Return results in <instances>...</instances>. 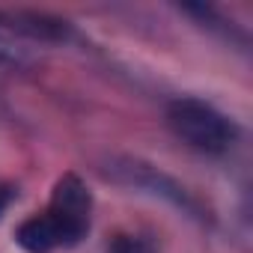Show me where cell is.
<instances>
[{
    "label": "cell",
    "instance_id": "cell-1",
    "mask_svg": "<svg viewBox=\"0 0 253 253\" xmlns=\"http://www.w3.org/2000/svg\"><path fill=\"white\" fill-rule=\"evenodd\" d=\"M167 122L173 134L197 152L223 155L238 140V125L203 98H176L167 107Z\"/></svg>",
    "mask_w": 253,
    "mask_h": 253
},
{
    "label": "cell",
    "instance_id": "cell-2",
    "mask_svg": "<svg viewBox=\"0 0 253 253\" xmlns=\"http://www.w3.org/2000/svg\"><path fill=\"white\" fill-rule=\"evenodd\" d=\"M104 176L122 188H131L137 194H149L155 200H164L188 214H200V203L188 194V188L149 161H140L131 155H113L104 161Z\"/></svg>",
    "mask_w": 253,
    "mask_h": 253
},
{
    "label": "cell",
    "instance_id": "cell-3",
    "mask_svg": "<svg viewBox=\"0 0 253 253\" xmlns=\"http://www.w3.org/2000/svg\"><path fill=\"white\" fill-rule=\"evenodd\" d=\"M45 214L63 232L66 247H75V244H81L86 238V232H89V214H92V194L81 182V176L66 173L54 185V194H51V203H48Z\"/></svg>",
    "mask_w": 253,
    "mask_h": 253
},
{
    "label": "cell",
    "instance_id": "cell-4",
    "mask_svg": "<svg viewBox=\"0 0 253 253\" xmlns=\"http://www.w3.org/2000/svg\"><path fill=\"white\" fill-rule=\"evenodd\" d=\"M15 241H18V247L27 250V253H54V250L66 247L63 232L57 229V223H54L48 214L27 217V220L15 229Z\"/></svg>",
    "mask_w": 253,
    "mask_h": 253
},
{
    "label": "cell",
    "instance_id": "cell-5",
    "mask_svg": "<svg viewBox=\"0 0 253 253\" xmlns=\"http://www.w3.org/2000/svg\"><path fill=\"white\" fill-rule=\"evenodd\" d=\"M36 66V54L6 36H0V78H12L21 72H30Z\"/></svg>",
    "mask_w": 253,
    "mask_h": 253
},
{
    "label": "cell",
    "instance_id": "cell-6",
    "mask_svg": "<svg viewBox=\"0 0 253 253\" xmlns=\"http://www.w3.org/2000/svg\"><path fill=\"white\" fill-rule=\"evenodd\" d=\"M107 253H158V247L152 238H143V235H119Z\"/></svg>",
    "mask_w": 253,
    "mask_h": 253
},
{
    "label": "cell",
    "instance_id": "cell-7",
    "mask_svg": "<svg viewBox=\"0 0 253 253\" xmlns=\"http://www.w3.org/2000/svg\"><path fill=\"white\" fill-rule=\"evenodd\" d=\"M3 33L12 36V9H0V36Z\"/></svg>",
    "mask_w": 253,
    "mask_h": 253
},
{
    "label": "cell",
    "instance_id": "cell-8",
    "mask_svg": "<svg viewBox=\"0 0 253 253\" xmlns=\"http://www.w3.org/2000/svg\"><path fill=\"white\" fill-rule=\"evenodd\" d=\"M12 197H15V191H12V188H0V214H3V211L9 209Z\"/></svg>",
    "mask_w": 253,
    "mask_h": 253
}]
</instances>
